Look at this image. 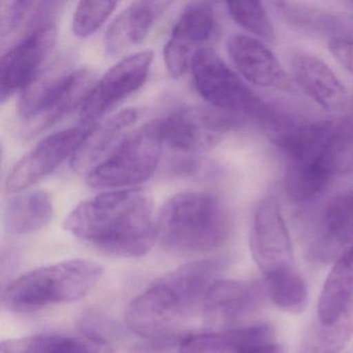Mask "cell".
Wrapping results in <instances>:
<instances>
[{"label": "cell", "instance_id": "obj_1", "mask_svg": "<svg viewBox=\"0 0 353 353\" xmlns=\"http://www.w3.org/2000/svg\"><path fill=\"white\" fill-rule=\"evenodd\" d=\"M65 230L98 251L117 258H139L156 241L154 200L141 189L99 194L76 206Z\"/></svg>", "mask_w": 353, "mask_h": 353}, {"label": "cell", "instance_id": "obj_2", "mask_svg": "<svg viewBox=\"0 0 353 353\" xmlns=\"http://www.w3.org/2000/svg\"><path fill=\"white\" fill-rule=\"evenodd\" d=\"M224 268L222 260H200L167 272L130 303L125 324L143 338L171 336L202 311L208 290Z\"/></svg>", "mask_w": 353, "mask_h": 353}, {"label": "cell", "instance_id": "obj_3", "mask_svg": "<svg viewBox=\"0 0 353 353\" xmlns=\"http://www.w3.org/2000/svg\"><path fill=\"white\" fill-rule=\"evenodd\" d=\"M231 231L226 204L212 193L183 192L165 202L157 216L163 247L183 255L208 253L224 245Z\"/></svg>", "mask_w": 353, "mask_h": 353}, {"label": "cell", "instance_id": "obj_4", "mask_svg": "<svg viewBox=\"0 0 353 353\" xmlns=\"http://www.w3.org/2000/svg\"><path fill=\"white\" fill-rule=\"evenodd\" d=\"M103 268L94 261L72 259L42 266L8 285L3 305L14 313L26 314L83 299L100 281Z\"/></svg>", "mask_w": 353, "mask_h": 353}, {"label": "cell", "instance_id": "obj_5", "mask_svg": "<svg viewBox=\"0 0 353 353\" xmlns=\"http://www.w3.org/2000/svg\"><path fill=\"white\" fill-rule=\"evenodd\" d=\"M94 83L96 74L92 70L54 63L43 69L22 90L18 114L28 123L30 133L44 131L81 107Z\"/></svg>", "mask_w": 353, "mask_h": 353}, {"label": "cell", "instance_id": "obj_6", "mask_svg": "<svg viewBox=\"0 0 353 353\" xmlns=\"http://www.w3.org/2000/svg\"><path fill=\"white\" fill-rule=\"evenodd\" d=\"M164 145L159 119L142 125L88 173V185L94 189H119L144 183L156 172Z\"/></svg>", "mask_w": 353, "mask_h": 353}, {"label": "cell", "instance_id": "obj_7", "mask_svg": "<svg viewBox=\"0 0 353 353\" xmlns=\"http://www.w3.org/2000/svg\"><path fill=\"white\" fill-rule=\"evenodd\" d=\"M191 70L196 90L212 108L230 115L259 114L263 103L212 49L198 51Z\"/></svg>", "mask_w": 353, "mask_h": 353}, {"label": "cell", "instance_id": "obj_8", "mask_svg": "<svg viewBox=\"0 0 353 353\" xmlns=\"http://www.w3.org/2000/svg\"><path fill=\"white\" fill-rule=\"evenodd\" d=\"M233 115L204 107H183L159 119L164 144L185 154L214 148L234 125Z\"/></svg>", "mask_w": 353, "mask_h": 353}, {"label": "cell", "instance_id": "obj_9", "mask_svg": "<svg viewBox=\"0 0 353 353\" xmlns=\"http://www.w3.org/2000/svg\"><path fill=\"white\" fill-rule=\"evenodd\" d=\"M154 61L152 51L134 53L119 61L94 83L80 108L83 125H94L98 119L139 90L148 79Z\"/></svg>", "mask_w": 353, "mask_h": 353}, {"label": "cell", "instance_id": "obj_10", "mask_svg": "<svg viewBox=\"0 0 353 353\" xmlns=\"http://www.w3.org/2000/svg\"><path fill=\"white\" fill-rule=\"evenodd\" d=\"M94 127L81 123L47 136L14 165L6 181L7 192L23 191L52 173L74 157Z\"/></svg>", "mask_w": 353, "mask_h": 353}, {"label": "cell", "instance_id": "obj_11", "mask_svg": "<svg viewBox=\"0 0 353 353\" xmlns=\"http://www.w3.org/2000/svg\"><path fill=\"white\" fill-rule=\"evenodd\" d=\"M57 41V28L46 22L26 32L0 63V99L5 102L18 90H23L42 71L43 65Z\"/></svg>", "mask_w": 353, "mask_h": 353}, {"label": "cell", "instance_id": "obj_12", "mask_svg": "<svg viewBox=\"0 0 353 353\" xmlns=\"http://www.w3.org/2000/svg\"><path fill=\"white\" fill-rule=\"evenodd\" d=\"M250 249L263 276L293 265L290 236L280 202L274 196L262 198L254 210Z\"/></svg>", "mask_w": 353, "mask_h": 353}, {"label": "cell", "instance_id": "obj_13", "mask_svg": "<svg viewBox=\"0 0 353 353\" xmlns=\"http://www.w3.org/2000/svg\"><path fill=\"white\" fill-rule=\"evenodd\" d=\"M266 295L264 282L219 279L206 294L202 317L214 330L239 327L243 320L259 311Z\"/></svg>", "mask_w": 353, "mask_h": 353}, {"label": "cell", "instance_id": "obj_14", "mask_svg": "<svg viewBox=\"0 0 353 353\" xmlns=\"http://www.w3.org/2000/svg\"><path fill=\"white\" fill-rule=\"evenodd\" d=\"M216 15L210 3H192L181 12L164 48L169 74L179 78L191 68L198 51L214 34Z\"/></svg>", "mask_w": 353, "mask_h": 353}, {"label": "cell", "instance_id": "obj_15", "mask_svg": "<svg viewBox=\"0 0 353 353\" xmlns=\"http://www.w3.org/2000/svg\"><path fill=\"white\" fill-rule=\"evenodd\" d=\"M227 50L233 65L247 81L259 88H288V78L282 65L264 43L235 34L229 39Z\"/></svg>", "mask_w": 353, "mask_h": 353}, {"label": "cell", "instance_id": "obj_16", "mask_svg": "<svg viewBox=\"0 0 353 353\" xmlns=\"http://www.w3.org/2000/svg\"><path fill=\"white\" fill-rule=\"evenodd\" d=\"M289 26L328 44L353 45V14L324 11L305 3H276Z\"/></svg>", "mask_w": 353, "mask_h": 353}, {"label": "cell", "instance_id": "obj_17", "mask_svg": "<svg viewBox=\"0 0 353 353\" xmlns=\"http://www.w3.org/2000/svg\"><path fill=\"white\" fill-rule=\"evenodd\" d=\"M170 5L169 1H136L125 8L107 30V53L110 57H119L140 44Z\"/></svg>", "mask_w": 353, "mask_h": 353}, {"label": "cell", "instance_id": "obj_18", "mask_svg": "<svg viewBox=\"0 0 353 353\" xmlns=\"http://www.w3.org/2000/svg\"><path fill=\"white\" fill-rule=\"evenodd\" d=\"M291 67L299 85L322 108L336 111L344 106L346 88L321 59L312 53H297L293 57Z\"/></svg>", "mask_w": 353, "mask_h": 353}, {"label": "cell", "instance_id": "obj_19", "mask_svg": "<svg viewBox=\"0 0 353 353\" xmlns=\"http://www.w3.org/2000/svg\"><path fill=\"white\" fill-rule=\"evenodd\" d=\"M134 109L119 111L99 125H94L83 143L72 159V167L78 173H90L98 166L121 141L127 131L137 119Z\"/></svg>", "mask_w": 353, "mask_h": 353}, {"label": "cell", "instance_id": "obj_20", "mask_svg": "<svg viewBox=\"0 0 353 353\" xmlns=\"http://www.w3.org/2000/svg\"><path fill=\"white\" fill-rule=\"evenodd\" d=\"M270 324L259 323L224 330L190 334L179 344V353H233L252 343L274 340Z\"/></svg>", "mask_w": 353, "mask_h": 353}, {"label": "cell", "instance_id": "obj_21", "mask_svg": "<svg viewBox=\"0 0 353 353\" xmlns=\"http://www.w3.org/2000/svg\"><path fill=\"white\" fill-rule=\"evenodd\" d=\"M353 301V247L334 262L317 303V321L336 322Z\"/></svg>", "mask_w": 353, "mask_h": 353}, {"label": "cell", "instance_id": "obj_22", "mask_svg": "<svg viewBox=\"0 0 353 353\" xmlns=\"http://www.w3.org/2000/svg\"><path fill=\"white\" fill-rule=\"evenodd\" d=\"M52 214L53 202L47 192L28 191L7 202L3 210V225L11 234H30L46 226Z\"/></svg>", "mask_w": 353, "mask_h": 353}, {"label": "cell", "instance_id": "obj_23", "mask_svg": "<svg viewBox=\"0 0 353 353\" xmlns=\"http://www.w3.org/2000/svg\"><path fill=\"white\" fill-rule=\"evenodd\" d=\"M104 345L92 336L36 334L5 341L0 353H98Z\"/></svg>", "mask_w": 353, "mask_h": 353}, {"label": "cell", "instance_id": "obj_24", "mask_svg": "<svg viewBox=\"0 0 353 353\" xmlns=\"http://www.w3.org/2000/svg\"><path fill=\"white\" fill-rule=\"evenodd\" d=\"M353 336V301L332 324L316 321L301 339L297 353H340Z\"/></svg>", "mask_w": 353, "mask_h": 353}, {"label": "cell", "instance_id": "obj_25", "mask_svg": "<svg viewBox=\"0 0 353 353\" xmlns=\"http://www.w3.org/2000/svg\"><path fill=\"white\" fill-rule=\"evenodd\" d=\"M266 293L283 311L303 313L307 305V287L303 276L292 266L280 268L264 276Z\"/></svg>", "mask_w": 353, "mask_h": 353}, {"label": "cell", "instance_id": "obj_26", "mask_svg": "<svg viewBox=\"0 0 353 353\" xmlns=\"http://www.w3.org/2000/svg\"><path fill=\"white\" fill-rule=\"evenodd\" d=\"M231 18L239 26L265 42L276 39L274 26L262 3L257 1H234L227 3Z\"/></svg>", "mask_w": 353, "mask_h": 353}, {"label": "cell", "instance_id": "obj_27", "mask_svg": "<svg viewBox=\"0 0 353 353\" xmlns=\"http://www.w3.org/2000/svg\"><path fill=\"white\" fill-rule=\"evenodd\" d=\"M115 1H81L74 13L73 32L79 38L94 34L114 12Z\"/></svg>", "mask_w": 353, "mask_h": 353}, {"label": "cell", "instance_id": "obj_28", "mask_svg": "<svg viewBox=\"0 0 353 353\" xmlns=\"http://www.w3.org/2000/svg\"><path fill=\"white\" fill-rule=\"evenodd\" d=\"M233 353H286L284 346L274 340L263 342L252 343L245 346L239 347Z\"/></svg>", "mask_w": 353, "mask_h": 353}, {"label": "cell", "instance_id": "obj_29", "mask_svg": "<svg viewBox=\"0 0 353 353\" xmlns=\"http://www.w3.org/2000/svg\"><path fill=\"white\" fill-rule=\"evenodd\" d=\"M327 46L334 59L353 74V45L328 44Z\"/></svg>", "mask_w": 353, "mask_h": 353}, {"label": "cell", "instance_id": "obj_30", "mask_svg": "<svg viewBox=\"0 0 353 353\" xmlns=\"http://www.w3.org/2000/svg\"><path fill=\"white\" fill-rule=\"evenodd\" d=\"M339 123L346 129L353 131V99L349 102L346 113H345L342 121Z\"/></svg>", "mask_w": 353, "mask_h": 353}, {"label": "cell", "instance_id": "obj_31", "mask_svg": "<svg viewBox=\"0 0 353 353\" xmlns=\"http://www.w3.org/2000/svg\"><path fill=\"white\" fill-rule=\"evenodd\" d=\"M345 5L353 11V1H348V3H345Z\"/></svg>", "mask_w": 353, "mask_h": 353}, {"label": "cell", "instance_id": "obj_32", "mask_svg": "<svg viewBox=\"0 0 353 353\" xmlns=\"http://www.w3.org/2000/svg\"><path fill=\"white\" fill-rule=\"evenodd\" d=\"M100 353H110V350H109L108 348H106L105 350H103L102 352Z\"/></svg>", "mask_w": 353, "mask_h": 353}]
</instances>
